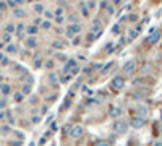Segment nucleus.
Returning <instances> with one entry per match:
<instances>
[{
    "mask_svg": "<svg viewBox=\"0 0 162 146\" xmlns=\"http://www.w3.org/2000/svg\"><path fill=\"white\" fill-rule=\"evenodd\" d=\"M125 86V78L122 76V75H117V76H114L112 78V81H110V88L114 89V91H120L122 88Z\"/></svg>",
    "mask_w": 162,
    "mask_h": 146,
    "instance_id": "f257e3e1",
    "label": "nucleus"
},
{
    "mask_svg": "<svg viewBox=\"0 0 162 146\" xmlns=\"http://www.w3.org/2000/svg\"><path fill=\"white\" fill-rule=\"evenodd\" d=\"M136 68H138L136 60H128V62L123 65V73H125L126 76H130V75H133V73L136 71Z\"/></svg>",
    "mask_w": 162,
    "mask_h": 146,
    "instance_id": "f03ea898",
    "label": "nucleus"
},
{
    "mask_svg": "<svg viewBox=\"0 0 162 146\" xmlns=\"http://www.w3.org/2000/svg\"><path fill=\"white\" fill-rule=\"evenodd\" d=\"M112 128H114L115 133H125L126 128H128V123L123 122V120H115L114 125H112Z\"/></svg>",
    "mask_w": 162,
    "mask_h": 146,
    "instance_id": "7ed1b4c3",
    "label": "nucleus"
},
{
    "mask_svg": "<svg viewBox=\"0 0 162 146\" xmlns=\"http://www.w3.org/2000/svg\"><path fill=\"white\" fill-rule=\"evenodd\" d=\"M70 135H71V138H75V140L81 138L84 135V127L83 125H73L71 130H70Z\"/></svg>",
    "mask_w": 162,
    "mask_h": 146,
    "instance_id": "20e7f679",
    "label": "nucleus"
},
{
    "mask_svg": "<svg viewBox=\"0 0 162 146\" xmlns=\"http://www.w3.org/2000/svg\"><path fill=\"white\" fill-rule=\"evenodd\" d=\"M81 29H83V26H81L79 23H76V25H70V26H68L65 33H67L68 37H73V36H76L78 33H81Z\"/></svg>",
    "mask_w": 162,
    "mask_h": 146,
    "instance_id": "39448f33",
    "label": "nucleus"
},
{
    "mask_svg": "<svg viewBox=\"0 0 162 146\" xmlns=\"http://www.w3.org/2000/svg\"><path fill=\"white\" fill-rule=\"evenodd\" d=\"M144 123H146V119H144L143 115H136L130 120V125L133 128H141V127H144Z\"/></svg>",
    "mask_w": 162,
    "mask_h": 146,
    "instance_id": "423d86ee",
    "label": "nucleus"
},
{
    "mask_svg": "<svg viewBox=\"0 0 162 146\" xmlns=\"http://www.w3.org/2000/svg\"><path fill=\"white\" fill-rule=\"evenodd\" d=\"M75 67H76V60H75V59H68V62L65 63V67H63V71H65L67 75H70Z\"/></svg>",
    "mask_w": 162,
    "mask_h": 146,
    "instance_id": "0eeeda50",
    "label": "nucleus"
},
{
    "mask_svg": "<svg viewBox=\"0 0 162 146\" xmlns=\"http://www.w3.org/2000/svg\"><path fill=\"white\" fill-rule=\"evenodd\" d=\"M160 36H162L160 31H156V33H152V34H149V36L146 37V42H148V44H156V42L160 39Z\"/></svg>",
    "mask_w": 162,
    "mask_h": 146,
    "instance_id": "6e6552de",
    "label": "nucleus"
},
{
    "mask_svg": "<svg viewBox=\"0 0 162 146\" xmlns=\"http://www.w3.org/2000/svg\"><path fill=\"white\" fill-rule=\"evenodd\" d=\"M109 114H110L112 119H118V117L122 115V109L118 107V106H112L110 110H109Z\"/></svg>",
    "mask_w": 162,
    "mask_h": 146,
    "instance_id": "1a4fd4ad",
    "label": "nucleus"
},
{
    "mask_svg": "<svg viewBox=\"0 0 162 146\" xmlns=\"http://www.w3.org/2000/svg\"><path fill=\"white\" fill-rule=\"evenodd\" d=\"M63 13H65V10H63L62 7L57 8V12H55V20H57V23H63V20H65V16H63Z\"/></svg>",
    "mask_w": 162,
    "mask_h": 146,
    "instance_id": "9d476101",
    "label": "nucleus"
},
{
    "mask_svg": "<svg viewBox=\"0 0 162 146\" xmlns=\"http://www.w3.org/2000/svg\"><path fill=\"white\" fill-rule=\"evenodd\" d=\"M140 31H141V28H140V26L131 28V29L128 31V36H130V39H135V37H138V34H140Z\"/></svg>",
    "mask_w": 162,
    "mask_h": 146,
    "instance_id": "9b49d317",
    "label": "nucleus"
},
{
    "mask_svg": "<svg viewBox=\"0 0 162 146\" xmlns=\"http://www.w3.org/2000/svg\"><path fill=\"white\" fill-rule=\"evenodd\" d=\"M79 8H81V13H83V16H89V8L86 7V3L81 2V3H79Z\"/></svg>",
    "mask_w": 162,
    "mask_h": 146,
    "instance_id": "f8f14e48",
    "label": "nucleus"
},
{
    "mask_svg": "<svg viewBox=\"0 0 162 146\" xmlns=\"http://www.w3.org/2000/svg\"><path fill=\"white\" fill-rule=\"evenodd\" d=\"M99 37H101V34H94V33H89V34H88V39H89L91 42L96 41V39H99Z\"/></svg>",
    "mask_w": 162,
    "mask_h": 146,
    "instance_id": "ddd939ff",
    "label": "nucleus"
},
{
    "mask_svg": "<svg viewBox=\"0 0 162 146\" xmlns=\"http://www.w3.org/2000/svg\"><path fill=\"white\" fill-rule=\"evenodd\" d=\"M68 21H70V25H76L78 23V16H75V15L68 16Z\"/></svg>",
    "mask_w": 162,
    "mask_h": 146,
    "instance_id": "4468645a",
    "label": "nucleus"
},
{
    "mask_svg": "<svg viewBox=\"0 0 162 146\" xmlns=\"http://www.w3.org/2000/svg\"><path fill=\"white\" fill-rule=\"evenodd\" d=\"M112 67H114V63H112V62H109V63L106 65V68H102V75H106V73H107L109 70H110Z\"/></svg>",
    "mask_w": 162,
    "mask_h": 146,
    "instance_id": "2eb2a0df",
    "label": "nucleus"
},
{
    "mask_svg": "<svg viewBox=\"0 0 162 146\" xmlns=\"http://www.w3.org/2000/svg\"><path fill=\"white\" fill-rule=\"evenodd\" d=\"M36 37H29V39H28V46H29V47H34V46H36Z\"/></svg>",
    "mask_w": 162,
    "mask_h": 146,
    "instance_id": "dca6fc26",
    "label": "nucleus"
},
{
    "mask_svg": "<svg viewBox=\"0 0 162 146\" xmlns=\"http://www.w3.org/2000/svg\"><path fill=\"white\" fill-rule=\"evenodd\" d=\"M49 81L52 83V85H57V75L55 73H52V75L49 76Z\"/></svg>",
    "mask_w": 162,
    "mask_h": 146,
    "instance_id": "f3484780",
    "label": "nucleus"
},
{
    "mask_svg": "<svg viewBox=\"0 0 162 146\" xmlns=\"http://www.w3.org/2000/svg\"><path fill=\"white\" fill-rule=\"evenodd\" d=\"M44 16H45V18H47V21H49V20H52V18H54V13H52V12H49V10H45V12H44Z\"/></svg>",
    "mask_w": 162,
    "mask_h": 146,
    "instance_id": "a211bd4d",
    "label": "nucleus"
},
{
    "mask_svg": "<svg viewBox=\"0 0 162 146\" xmlns=\"http://www.w3.org/2000/svg\"><path fill=\"white\" fill-rule=\"evenodd\" d=\"M57 59H59V60H62V62H68V59H67V55L65 54H57Z\"/></svg>",
    "mask_w": 162,
    "mask_h": 146,
    "instance_id": "6ab92c4d",
    "label": "nucleus"
},
{
    "mask_svg": "<svg viewBox=\"0 0 162 146\" xmlns=\"http://www.w3.org/2000/svg\"><path fill=\"white\" fill-rule=\"evenodd\" d=\"M28 33H29V34H36V33H37V28H36V26H29V28H28Z\"/></svg>",
    "mask_w": 162,
    "mask_h": 146,
    "instance_id": "aec40b11",
    "label": "nucleus"
},
{
    "mask_svg": "<svg viewBox=\"0 0 162 146\" xmlns=\"http://www.w3.org/2000/svg\"><path fill=\"white\" fill-rule=\"evenodd\" d=\"M71 42H73V46H78V44L81 42V37H79V36H75Z\"/></svg>",
    "mask_w": 162,
    "mask_h": 146,
    "instance_id": "412c9836",
    "label": "nucleus"
},
{
    "mask_svg": "<svg viewBox=\"0 0 162 146\" xmlns=\"http://www.w3.org/2000/svg\"><path fill=\"white\" fill-rule=\"evenodd\" d=\"M70 78H71V75H63V76L60 78V81H62V83H68V80H70Z\"/></svg>",
    "mask_w": 162,
    "mask_h": 146,
    "instance_id": "4be33fe9",
    "label": "nucleus"
},
{
    "mask_svg": "<svg viewBox=\"0 0 162 146\" xmlns=\"http://www.w3.org/2000/svg\"><path fill=\"white\" fill-rule=\"evenodd\" d=\"M54 47H55V49H63L65 46H63V42H59V41H55V42H54Z\"/></svg>",
    "mask_w": 162,
    "mask_h": 146,
    "instance_id": "5701e85b",
    "label": "nucleus"
},
{
    "mask_svg": "<svg viewBox=\"0 0 162 146\" xmlns=\"http://www.w3.org/2000/svg\"><path fill=\"white\" fill-rule=\"evenodd\" d=\"M29 91H31V86L29 85L23 86V94H29Z\"/></svg>",
    "mask_w": 162,
    "mask_h": 146,
    "instance_id": "b1692460",
    "label": "nucleus"
},
{
    "mask_svg": "<svg viewBox=\"0 0 162 146\" xmlns=\"http://www.w3.org/2000/svg\"><path fill=\"white\" fill-rule=\"evenodd\" d=\"M96 146H112V144L109 143V141H97Z\"/></svg>",
    "mask_w": 162,
    "mask_h": 146,
    "instance_id": "393cba45",
    "label": "nucleus"
},
{
    "mask_svg": "<svg viewBox=\"0 0 162 146\" xmlns=\"http://www.w3.org/2000/svg\"><path fill=\"white\" fill-rule=\"evenodd\" d=\"M78 73H79V67H78V65H76V67H75V68H73V70H71V73H70V75H71V76H73V75H78Z\"/></svg>",
    "mask_w": 162,
    "mask_h": 146,
    "instance_id": "a878e982",
    "label": "nucleus"
},
{
    "mask_svg": "<svg viewBox=\"0 0 162 146\" xmlns=\"http://www.w3.org/2000/svg\"><path fill=\"white\" fill-rule=\"evenodd\" d=\"M42 28H44V29H49V28H50V21H42Z\"/></svg>",
    "mask_w": 162,
    "mask_h": 146,
    "instance_id": "bb28decb",
    "label": "nucleus"
},
{
    "mask_svg": "<svg viewBox=\"0 0 162 146\" xmlns=\"http://www.w3.org/2000/svg\"><path fill=\"white\" fill-rule=\"evenodd\" d=\"M34 10H36V12H44V7H42V5H36V7H34Z\"/></svg>",
    "mask_w": 162,
    "mask_h": 146,
    "instance_id": "cd10ccee",
    "label": "nucleus"
},
{
    "mask_svg": "<svg viewBox=\"0 0 162 146\" xmlns=\"http://www.w3.org/2000/svg\"><path fill=\"white\" fill-rule=\"evenodd\" d=\"M86 7H88L89 10H91V8H94V7H96V2H88V3H86Z\"/></svg>",
    "mask_w": 162,
    "mask_h": 146,
    "instance_id": "c85d7f7f",
    "label": "nucleus"
},
{
    "mask_svg": "<svg viewBox=\"0 0 162 146\" xmlns=\"http://www.w3.org/2000/svg\"><path fill=\"white\" fill-rule=\"evenodd\" d=\"M112 33H114V34H118V33H120V26H118V25H117V26H114Z\"/></svg>",
    "mask_w": 162,
    "mask_h": 146,
    "instance_id": "c756f323",
    "label": "nucleus"
},
{
    "mask_svg": "<svg viewBox=\"0 0 162 146\" xmlns=\"http://www.w3.org/2000/svg\"><path fill=\"white\" fill-rule=\"evenodd\" d=\"M128 20H130V21H136V20H138V16H136L135 13H131V15L128 16Z\"/></svg>",
    "mask_w": 162,
    "mask_h": 146,
    "instance_id": "7c9ffc66",
    "label": "nucleus"
},
{
    "mask_svg": "<svg viewBox=\"0 0 162 146\" xmlns=\"http://www.w3.org/2000/svg\"><path fill=\"white\" fill-rule=\"evenodd\" d=\"M0 89H2L3 93H10V86H7V85H3V86L0 88Z\"/></svg>",
    "mask_w": 162,
    "mask_h": 146,
    "instance_id": "2f4dec72",
    "label": "nucleus"
},
{
    "mask_svg": "<svg viewBox=\"0 0 162 146\" xmlns=\"http://www.w3.org/2000/svg\"><path fill=\"white\" fill-rule=\"evenodd\" d=\"M45 67H47V68H52V67H54V62H52V60H47V62H45Z\"/></svg>",
    "mask_w": 162,
    "mask_h": 146,
    "instance_id": "473e14b6",
    "label": "nucleus"
},
{
    "mask_svg": "<svg viewBox=\"0 0 162 146\" xmlns=\"http://www.w3.org/2000/svg\"><path fill=\"white\" fill-rule=\"evenodd\" d=\"M15 50H16V46H13V44L8 46V52H15Z\"/></svg>",
    "mask_w": 162,
    "mask_h": 146,
    "instance_id": "72a5a7b5",
    "label": "nucleus"
},
{
    "mask_svg": "<svg viewBox=\"0 0 162 146\" xmlns=\"http://www.w3.org/2000/svg\"><path fill=\"white\" fill-rule=\"evenodd\" d=\"M91 70H92L91 67H84V68H83V71H84V73H91Z\"/></svg>",
    "mask_w": 162,
    "mask_h": 146,
    "instance_id": "f704fd0d",
    "label": "nucleus"
},
{
    "mask_svg": "<svg viewBox=\"0 0 162 146\" xmlns=\"http://www.w3.org/2000/svg\"><path fill=\"white\" fill-rule=\"evenodd\" d=\"M15 13H16V16H23V15H25V13H23V10H16Z\"/></svg>",
    "mask_w": 162,
    "mask_h": 146,
    "instance_id": "c9c22d12",
    "label": "nucleus"
},
{
    "mask_svg": "<svg viewBox=\"0 0 162 146\" xmlns=\"http://www.w3.org/2000/svg\"><path fill=\"white\" fill-rule=\"evenodd\" d=\"M107 7H109L107 2H102V3H101V8H107Z\"/></svg>",
    "mask_w": 162,
    "mask_h": 146,
    "instance_id": "e433bc0d",
    "label": "nucleus"
},
{
    "mask_svg": "<svg viewBox=\"0 0 162 146\" xmlns=\"http://www.w3.org/2000/svg\"><path fill=\"white\" fill-rule=\"evenodd\" d=\"M144 94H135V99H143Z\"/></svg>",
    "mask_w": 162,
    "mask_h": 146,
    "instance_id": "4c0bfd02",
    "label": "nucleus"
},
{
    "mask_svg": "<svg viewBox=\"0 0 162 146\" xmlns=\"http://www.w3.org/2000/svg\"><path fill=\"white\" fill-rule=\"evenodd\" d=\"M7 31H8V33L13 31V25H8V26H7Z\"/></svg>",
    "mask_w": 162,
    "mask_h": 146,
    "instance_id": "58836bf2",
    "label": "nucleus"
},
{
    "mask_svg": "<svg viewBox=\"0 0 162 146\" xmlns=\"http://www.w3.org/2000/svg\"><path fill=\"white\" fill-rule=\"evenodd\" d=\"M101 67H102L101 63H94V65H92V68H96V70H97V68H101Z\"/></svg>",
    "mask_w": 162,
    "mask_h": 146,
    "instance_id": "ea45409f",
    "label": "nucleus"
},
{
    "mask_svg": "<svg viewBox=\"0 0 162 146\" xmlns=\"http://www.w3.org/2000/svg\"><path fill=\"white\" fill-rule=\"evenodd\" d=\"M151 146H162V141H156V143H152Z\"/></svg>",
    "mask_w": 162,
    "mask_h": 146,
    "instance_id": "a19ab883",
    "label": "nucleus"
},
{
    "mask_svg": "<svg viewBox=\"0 0 162 146\" xmlns=\"http://www.w3.org/2000/svg\"><path fill=\"white\" fill-rule=\"evenodd\" d=\"M8 5H11V7H16V5H18V2H8Z\"/></svg>",
    "mask_w": 162,
    "mask_h": 146,
    "instance_id": "79ce46f5",
    "label": "nucleus"
},
{
    "mask_svg": "<svg viewBox=\"0 0 162 146\" xmlns=\"http://www.w3.org/2000/svg\"><path fill=\"white\" fill-rule=\"evenodd\" d=\"M15 98H16V101H20V99H23V94H16Z\"/></svg>",
    "mask_w": 162,
    "mask_h": 146,
    "instance_id": "37998d69",
    "label": "nucleus"
},
{
    "mask_svg": "<svg viewBox=\"0 0 162 146\" xmlns=\"http://www.w3.org/2000/svg\"><path fill=\"white\" fill-rule=\"evenodd\" d=\"M39 120H40L39 117H34V119H33V122H34V123H39Z\"/></svg>",
    "mask_w": 162,
    "mask_h": 146,
    "instance_id": "c03bdc74",
    "label": "nucleus"
},
{
    "mask_svg": "<svg viewBox=\"0 0 162 146\" xmlns=\"http://www.w3.org/2000/svg\"><path fill=\"white\" fill-rule=\"evenodd\" d=\"M160 117H162V114H160Z\"/></svg>",
    "mask_w": 162,
    "mask_h": 146,
    "instance_id": "a18cd8bd",
    "label": "nucleus"
}]
</instances>
